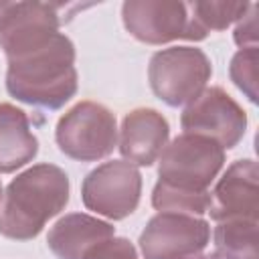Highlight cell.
Listing matches in <instances>:
<instances>
[{"mask_svg": "<svg viewBox=\"0 0 259 259\" xmlns=\"http://www.w3.org/2000/svg\"><path fill=\"white\" fill-rule=\"evenodd\" d=\"M6 89L22 103L59 109L77 93L75 47L57 32L42 47L8 59Z\"/></svg>", "mask_w": 259, "mask_h": 259, "instance_id": "obj_1", "label": "cell"}, {"mask_svg": "<svg viewBox=\"0 0 259 259\" xmlns=\"http://www.w3.org/2000/svg\"><path fill=\"white\" fill-rule=\"evenodd\" d=\"M69 188V176L55 164H36L18 174L0 198V235L14 241L34 239L67 206Z\"/></svg>", "mask_w": 259, "mask_h": 259, "instance_id": "obj_2", "label": "cell"}, {"mask_svg": "<svg viewBox=\"0 0 259 259\" xmlns=\"http://www.w3.org/2000/svg\"><path fill=\"white\" fill-rule=\"evenodd\" d=\"M225 164V150L210 138L182 134L174 138L160 154L158 182L184 192H208Z\"/></svg>", "mask_w": 259, "mask_h": 259, "instance_id": "obj_3", "label": "cell"}, {"mask_svg": "<svg viewBox=\"0 0 259 259\" xmlns=\"http://www.w3.org/2000/svg\"><path fill=\"white\" fill-rule=\"evenodd\" d=\"M210 73V59L196 47H170L158 51L148 67L154 95L170 107H180L196 99L206 87Z\"/></svg>", "mask_w": 259, "mask_h": 259, "instance_id": "obj_4", "label": "cell"}, {"mask_svg": "<svg viewBox=\"0 0 259 259\" xmlns=\"http://www.w3.org/2000/svg\"><path fill=\"white\" fill-rule=\"evenodd\" d=\"M59 150L79 162H95L109 156L117 144L115 115L101 103L79 101L57 123Z\"/></svg>", "mask_w": 259, "mask_h": 259, "instance_id": "obj_5", "label": "cell"}, {"mask_svg": "<svg viewBox=\"0 0 259 259\" xmlns=\"http://www.w3.org/2000/svg\"><path fill=\"white\" fill-rule=\"evenodd\" d=\"M121 16L127 32L146 45L202 40L208 34L194 20L190 6L178 0H127Z\"/></svg>", "mask_w": 259, "mask_h": 259, "instance_id": "obj_6", "label": "cell"}, {"mask_svg": "<svg viewBox=\"0 0 259 259\" xmlns=\"http://www.w3.org/2000/svg\"><path fill=\"white\" fill-rule=\"evenodd\" d=\"M142 174L123 160H111L91 170L81 186L83 204L107 219L121 221L130 217L140 202Z\"/></svg>", "mask_w": 259, "mask_h": 259, "instance_id": "obj_7", "label": "cell"}, {"mask_svg": "<svg viewBox=\"0 0 259 259\" xmlns=\"http://www.w3.org/2000/svg\"><path fill=\"white\" fill-rule=\"evenodd\" d=\"M186 134H198L214 140L223 150L235 148L245 136L247 113L221 87H204L192 99L180 117Z\"/></svg>", "mask_w": 259, "mask_h": 259, "instance_id": "obj_8", "label": "cell"}, {"mask_svg": "<svg viewBox=\"0 0 259 259\" xmlns=\"http://www.w3.org/2000/svg\"><path fill=\"white\" fill-rule=\"evenodd\" d=\"M210 239L206 221L182 212H158L140 235L144 259H190Z\"/></svg>", "mask_w": 259, "mask_h": 259, "instance_id": "obj_9", "label": "cell"}, {"mask_svg": "<svg viewBox=\"0 0 259 259\" xmlns=\"http://www.w3.org/2000/svg\"><path fill=\"white\" fill-rule=\"evenodd\" d=\"M57 8L49 2H8L0 16V49L6 59L30 53L51 40L61 24Z\"/></svg>", "mask_w": 259, "mask_h": 259, "instance_id": "obj_10", "label": "cell"}, {"mask_svg": "<svg viewBox=\"0 0 259 259\" xmlns=\"http://www.w3.org/2000/svg\"><path fill=\"white\" fill-rule=\"evenodd\" d=\"M257 164L255 160L233 162L214 190L210 192L208 210L212 221L227 219H259V188H257Z\"/></svg>", "mask_w": 259, "mask_h": 259, "instance_id": "obj_11", "label": "cell"}, {"mask_svg": "<svg viewBox=\"0 0 259 259\" xmlns=\"http://www.w3.org/2000/svg\"><path fill=\"white\" fill-rule=\"evenodd\" d=\"M170 125L162 113L150 107L130 111L119 130V152L130 164L152 166L166 148Z\"/></svg>", "mask_w": 259, "mask_h": 259, "instance_id": "obj_12", "label": "cell"}, {"mask_svg": "<svg viewBox=\"0 0 259 259\" xmlns=\"http://www.w3.org/2000/svg\"><path fill=\"white\" fill-rule=\"evenodd\" d=\"M115 229L97 217L71 212L55 223L47 235V245L57 259H83L95 245L111 239Z\"/></svg>", "mask_w": 259, "mask_h": 259, "instance_id": "obj_13", "label": "cell"}, {"mask_svg": "<svg viewBox=\"0 0 259 259\" xmlns=\"http://www.w3.org/2000/svg\"><path fill=\"white\" fill-rule=\"evenodd\" d=\"M38 140L30 130L28 115L12 103H0V172L10 174L32 162Z\"/></svg>", "mask_w": 259, "mask_h": 259, "instance_id": "obj_14", "label": "cell"}, {"mask_svg": "<svg viewBox=\"0 0 259 259\" xmlns=\"http://www.w3.org/2000/svg\"><path fill=\"white\" fill-rule=\"evenodd\" d=\"M214 245L229 259H259V223L255 219L219 221Z\"/></svg>", "mask_w": 259, "mask_h": 259, "instance_id": "obj_15", "label": "cell"}, {"mask_svg": "<svg viewBox=\"0 0 259 259\" xmlns=\"http://www.w3.org/2000/svg\"><path fill=\"white\" fill-rule=\"evenodd\" d=\"M190 12L194 20L208 32V30H225L229 24L239 20L249 2H190Z\"/></svg>", "mask_w": 259, "mask_h": 259, "instance_id": "obj_16", "label": "cell"}, {"mask_svg": "<svg viewBox=\"0 0 259 259\" xmlns=\"http://www.w3.org/2000/svg\"><path fill=\"white\" fill-rule=\"evenodd\" d=\"M231 79L249 97V101H253V103L257 101V79H259V51H257V47H245L233 57Z\"/></svg>", "mask_w": 259, "mask_h": 259, "instance_id": "obj_17", "label": "cell"}, {"mask_svg": "<svg viewBox=\"0 0 259 259\" xmlns=\"http://www.w3.org/2000/svg\"><path fill=\"white\" fill-rule=\"evenodd\" d=\"M83 259H138V251L127 239L111 237L87 251Z\"/></svg>", "mask_w": 259, "mask_h": 259, "instance_id": "obj_18", "label": "cell"}, {"mask_svg": "<svg viewBox=\"0 0 259 259\" xmlns=\"http://www.w3.org/2000/svg\"><path fill=\"white\" fill-rule=\"evenodd\" d=\"M257 4H249L247 12L239 18V24L235 28V42L245 49V47H257Z\"/></svg>", "mask_w": 259, "mask_h": 259, "instance_id": "obj_19", "label": "cell"}, {"mask_svg": "<svg viewBox=\"0 0 259 259\" xmlns=\"http://www.w3.org/2000/svg\"><path fill=\"white\" fill-rule=\"evenodd\" d=\"M190 259H229V257H225L223 253L214 251V253H210V255H196V257H190Z\"/></svg>", "mask_w": 259, "mask_h": 259, "instance_id": "obj_20", "label": "cell"}, {"mask_svg": "<svg viewBox=\"0 0 259 259\" xmlns=\"http://www.w3.org/2000/svg\"><path fill=\"white\" fill-rule=\"evenodd\" d=\"M6 6H8V2H0V16H2V12H4Z\"/></svg>", "mask_w": 259, "mask_h": 259, "instance_id": "obj_21", "label": "cell"}, {"mask_svg": "<svg viewBox=\"0 0 259 259\" xmlns=\"http://www.w3.org/2000/svg\"><path fill=\"white\" fill-rule=\"evenodd\" d=\"M0 198H2V182H0Z\"/></svg>", "mask_w": 259, "mask_h": 259, "instance_id": "obj_22", "label": "cell"}]
</instances>
